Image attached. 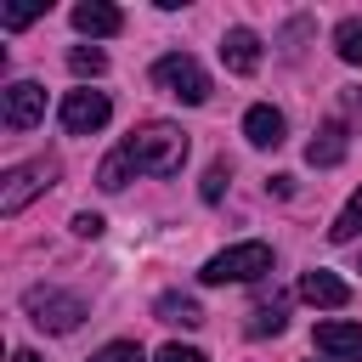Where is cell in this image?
I'll return each instance as SVG.
<instances>
[{"instance_id":"6da1fadb","label":"cell","mask_w":362,"mask_h":362,"mask_svg":"<svg viewBox=\"0 0 362 362\" xmlns=\"http://www.w3.org/2000/svg\"><path fill=\"white\" fill-rule=\"evenodd\" d=\"M119 153L136 164V175H175L187 164V130L170 124V119H147V124H136L124 136Z\"/></svg>"},{"instance_id":"7a4b0ae2","label":"cell","mask_w":362,"mask_h":362,"mask_svg":"<svg viewBox=\"0 0 362 362\" xmlns=\"http://www.w3.org/2000/svg\"><path fill=\"white\" fill-rule=\"evenodd\" d=\"M272 272V249L260 243V238H249V243H232V249H221V255H209L204 260V283H255V277H266Z\"/></svg>"},{"instance_id":"3957f363","label":"cell","mask_w":362,"mask_h":362,"mask_svg":"<svg viewBox=\"0 0 362 362\" xmlns=\"http://www.w3.org/2000/svg\"><path fill=\"white\" fill-rule=\"evenodd\" d=\"M57 158H28V164H17V170H6L0 175V215L11 221V215H23L45 187H57Z\"/></svg>"},{"instance_id":"277c9868","label":"cell","mask_w":362,"mask_h":362,"mask_svg":"<svg viewBox=\"0 0 362 362\" xmlns=\"http://www.w3.org/2000/svg\"><path fill=\"white\" fill-rule=\"evenodd\" d=\"M23 311H28L34 328H51V334H74V328L90 317L85 300L68 294V288H28V294H23Z\"/></svg>"},{"instance_id":"5b68a950","label":"cell","mask_w":362,"mask_h":362,"mask_svg":"<svg viewBox=\"0 0 362 362\" xmlns=\"http://www.w3.org/2000/svg\"><path fill=\"white\" fill-rule=\"evenodd\" d=\"M153 85H158V90H170V96H175V102H187V107L209 102V74H204V68H198V57H187V51L158 57V62H153Z\"/></svg>"},{"instance_id":"8992f818","label":"cell","mask_w":362,"mask_h":362,"mask_svg":"<svg viewBox=\"0 0 362 362\" xmlns=\"http://www.w3.org/2000/svg\"><path fill=\"white\" fill-rule=\"evenodd\" d=\"M107 113H113V102H107V90H68L62 96V107H57V119H62V130L68 136H96L102 124H107Z\"/></svg>"},{"instance_id":"52a82bcc","label":"cell","mask_w":362,"mask_h":362,"mask_svg":"<svg viewBox=\"0 0 362 362\" xmlns=\"http://www.w3.org/2000/svg\"><path fill=\"white\" fill-rule=\"evenodd\" d=\"M45 119V85L40 79H17L0 90V124L6 130H34Z\"/></svg>"},{"instance_id":"ba28073f","label":"cell","mask_w":362,"mask_h":362,"mask_svg":"<svg viewBox=\"0 0 362 362\" xmlns=\"http://www.w3.org/2000/svg\"><path fill=\"white\" fill-rule=\"evenodd\" d=\"M317 351L328 356V362H362V322H317Z\"/></svg>"},{"instance_id":"9c48e42d","label":"cell","mask_w":362,"mask_h":362,"mask_svg":"<svg viewBox=\"0 0 362 362\" xmlns=\"http://www.w3.org/2000/svg\"><path fill=\"white\" fill-rule=\"evenodd\" d=\"M74 28L90 34V40H113V34L124 28V11L107 6V0H79V6H74Z\"/></svg>"},{"instance_id":"30bf717a","label":"cell","mask_w":362,"mask_h":362,"mask_svg":"<svg viewBox=\"0 0 362 362\" xmlns=\"http://www.w3.org/2000/svg\"><path fill=\"white\" fill-rule=\"evenodd\" d=\"M300 300H311V305H322V311H339V305H351V283L317 266V272L300 277Z\"/></svg>"},{"instance_id":"8fae6325","label":"cell","mask_w":362,"mask_h":362,"mask_svg":"<svg viewBox=\"0 0 362 362\" xmlns=\"http://www.w3.org/2000/svg\"><path fill=\"white\" fill-rule=\"evenodd\" d=\"M221 62L232 74H255L260 68V34L255 28H226L221 34Z\"/></svg>"},{"instance_id":"7c38bea8","label":"cell","mask_w":362,"mask_h":362,"mask_svg":"<svg viewBox=\"0 0 362 362\" xmlns=\"http://www.w3.org/2000/svg\"><path fill=\"white\" fill-rule=\"evenodd\" d=\"M243 136H249V147H283V113L272 102H255L243 113Z\"/></svg>"},{"instance_id":"4fadbf2b","label":"cell","mask_w":362,"mask_h":362,"mask_svg":"<svg viewBox=\"0 0 362 362\" xmlns=\"http://www.w3.org/2000/svg\"><path fill=\"white\" fill-rule=\"evenodd\" d=\"M345 158V124L339 119H328L317 136H311V147H305V164H317V170H334Z\"/></svg>"},{"instance_id":"5bb4252c","label":"cell","mask_w":362,"mask_h":362,"mask_svg":"<svg viewBox=\"0 0 362 362\" xmlns=\"http://www.w3.org/2000/svg\"><path fill=\"white\" fill-rule=\"evenodd\" d=\"M158 322H181V328H198L204 322V311H198V300L192 294H158Z\"/></svg>"},{"instance_id":"9a60e30c","label":"cell","mask_w":362,"mask_h":362,"mask_svg":"<svg viewBox=\"0 0 362 362\" xmlns=\"http://www.w3.org/2000/svg\"><path fill=\"white\" fill-rule=\"evenodd\" d=\"M283 322H288V294H272L266 305L249 311V334H255V339H260V334H283Z\"/></svg>"},{"instance_id":"2e32d148","label":"cell","mask_w":362,"mask_h":362,"mask_svg":"<svg viewBox=\"0 0 362 362\" xmlns=\"http://www.w3.org/2000/svg\"><path fill=\"white\" fill-rule=\"evenodd\" d=\"M328 238H334V243H351V238H362V187H356V192H351V204L334 215Z\"/></svg>"},{"instance_id":"e0dca14e","label":"cell","mask_w":362,"mask_h":362,"mask_svg":"<svg viewBox=\"0 0 362 362\" xmlns=\"http://www.w3.org/2000/svg\"><path fill=\"white\" fill-rule=\"evenodd\" d=\"M130 170H136V164H130L124 153H107L102 170H96V187H102V192H124V187H130Z\"/></svg>"},{"instance_id":"ac0fdd59","label":"cell","mask_w":362,"mask_h":362,"mask_svg":"<svg viewBox=\"0 0 362 362\" xmlns=\"http://www.w3.org/2000/svg\"><path fill=\"white\" fill-rule=\"evenodd\" d=\"M334 51H339L351 68H362V17H345V23L334 28Z\"/></svg>"},{"instance_id":"d6986e66","label":"cell","mask_w":362,"mask_h":362,"mask_svg":"<svg viewBox=\"0 0 362 362\" xmlns=\"http://www.w3.org/2000/svg\"><path fill=\"white\" fill-rule=\"evenodd\" d=\"M68 68H74L79 79H96V74H107V51H96V45H74V51H68Z\"/></svg>"},{"instance_id":"ffe728a7","label":"cell","mask_w":362,"mask_h":362,"mask_svg":"<svg viewBox=\"0 0 362 362\" xmlns=\"http://www.w3.org/2000/svg\"><path fill=\"white\" fill-rule=\"evenodd\" d=\"M34 17H45V0H17V6H0V23H6V28H28Z\"/></svg>"},{"instance_id":"44dd1931","label":"cell","mask_w":362,"mask_h":362,"mask_svg":"<svg viewBox=\"0 0 362 362\" xmlns=\"http://www.w3.org/2000/svg\"><path fill=\"white\" fill-rule=\"evenodd\" d=\"M226 181H232V164H226V158H215V164L204 170V187H198V192H204V204H221Z\"/></svg>"},{"instance_id":"7402d4cb","label":"cell","mask_w":362,"mask_h":362,"mask_svg":"<svg viewBox=\"0 0 362 362\" xmlns=\"http://www.w3.org/2000/svg\"><path fill=\"white\" fill-rule=\"evenodd\" d=\"M90 362H147V356H141V345H136V339H113V345H102Z\"/></svg>"},{"instance_id":"603a6c76","label":"cell","mask_w":362,"mask_h":362,"mask_svg":"<svg viewBox=\"0 0 362 362\" xmlns=\"http://www.w3.org/2000/svg\"><path fill=\"white\" fill-rule=\"evenodd\" d=\"M153 362H209V356H204V351H192V345H164Z\"/></svg>"},{"instance_id":"cb8c5ba5","label":"cell","mask_w":362,"mask_h":362,"mask_svg":"<svg viewBox=\"0 0 362 362\" xmlns=\"http://www.w3.org/2000/svg\"><path fill=\"white\" fill-rule=\"evenodd\" d=\"M74 232H79V238H102V215L79 209V215H74Z\"/></svg>"},{"instance_id":"d4e9b609","label":"cell","mask_w":362,"mask_h":362,"mask_svg":"<svg viewBox=\"0 0 362 362\" xmlns=\"http://www.w3.org/2000/svg\"><path fill=\"white\" fill-rule=\"evenodd\" d=\"M11 362H40V356L34 351H11Z\"/></svg>"}]
</instances>
